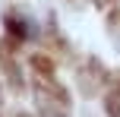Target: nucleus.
<instances>
[{
    "instance_id": "nucleus-1",
    "label": "nucleus",
    "mask_w": 120,
    "mask_h": 117,
    "mask_svg": "<svg viewBox=\"0 0 120 117\" xmlns=\"http://www.w3.org/2000/svg\"><path fill=\"white\" fill-rule=\"evenodd\" d=\"M38 111L41 117H70V98L54 79L38 82Z\"/></svg>"
},
{
    "instance_id": "nucleus-2",
    "label": "nucleus",
    "mask_w": 120,
    "mask_h": 117,
    "mask_svg": "<svg viewBox=\"0 0 120 117\" xmlns=\"http://www.w3.org/2000/svg\"><path fill=\"white\" fill-rule=\"evenodd\" d=\"M108 114L111 117H120V86H114L108 92Z\"/></svg>"
}]
</instances>
